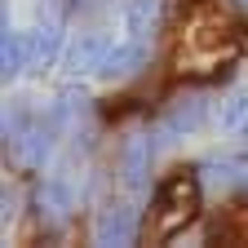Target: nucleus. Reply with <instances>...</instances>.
<instances>
[{"label": "nucleus", "instance_id": "nucleus-1", "mask_svg": "<svg viewBox=\"0 0 248 248\" xmlns=\"http://www.w3.org/2000/svg\"><path fill=\"white\" fill-rule=\"evenodd\" d=\"M235 49H239L235 22L222 9H195L177 45V67H217V62L235 58Z\"/></svg>", "mask_w": 248, "mask_h": 248}, {"label": "nucleus", "instance_id": "nucleus-2", "mask_svg": "<svg viewBox=\"0 0 248 248\" xmlns=\"http://www.w3.org/2000/svg\"><path fill=\"white\" fill-rule=\"evenodd\" d=\"M200 186L204 182L195 173H173V177H164V186L155 191V208H151V239L155 244L173 239L182 226L195 222V213H200Z\"/></svg>", "mask_w": 248, "mask_h": 248}, {"label": "nucleus", "instance_id": "nucleus-3", "mask_svg": "<svg viewBox=\"0 0 248 248\" xmlns=\"http://www.w3.org/2000/svg\"><path fill=\"white\" fill-rule=\"evenodd\" d=\"M58 133H62V120L49 111V115H36L27 124V133L14 142V160L27 164V169H45L49 164V155L58 146Z\"/></svg>", "mask_w": 248, "mask_h": 248}, {"label": "nucleus", "instance_id": "nucleus-4", "mask_svg": "<svg viewBox=\"0 0 248 248\" xmlns=\"http://www.w3.org/2000/svg\"><path fill=\"white\" fill-rule=\"evenodd\" d=\"M208 124V98L204 93H182V98H173L160 115V138L164 142H177V138H191L200 133Z\"/></svg>", "mask_w": 248, "mask_h": 248}, {"label": "nucleus", "instance_id": "nucleus-5", "mask_svg": "<svg viewBox=\"0 0 248 248\" xmlns=\"http://www.w3.org/2000/svg\"><path fill=\"white\" fill-rule=\"evenodd\" d=\"M138 208L133 204H107L98 213V222H93V244H102V248H124V244H133L138 239Z\"/></svg>", "mask_w": 248, "mask_h": 248}, {"label": "nucleus", "instance_id": "nucleus-6", "mask_svg": "<svg viewBox=\"0 0 248 248\" xmlns=\"http://www.w3.org/2000/svg\"><path fill=\"white\" fill-rule=\"evenodd\" d=\"M111 36H102V31H89V36H76L67 45V53H62V62H67V71L71 76H93V71H102L107 67V58H111Z\"/></svg>", "mask_w": 248, "mask_h": 248}, {"label": "nucleus", "instance_id": "nucleus-7", "mask_svg": "<svg viewBox=\"0 0 248 248\" xmlns=\"http://www.w3.org/2000/svg\"><path fill=\"white\" fill-rule=\"evenodd\" d=\"M151 160H155V138L151 133H133L120 151V177L129 191H146V177H151Z\"/></svg>", "mask_w": 248, "mask_h": 248}, {"label": "nucleus", "instance_id": "nucleus-8", "mask_svg": "<svg viewBox=\"0 0 248 248\" xmlns=\"http://www.w3.org/2000/svg\"><path fill=\"white\" fill-rule=\"evenodd\" d=\"M160 22H164V0H129V5H124V31H129L133 45L151 49Z\"/></svg>", "mask_w": 248, "mask_h": 248}, {"label": "nucleus", "instance_id": "nucleus-9", "mask_svg": "<svg viewBox=\"0 0 248 248\" xmlns=\"http://www.w3.org/2000/svg\"><path fill=\"white\" fill-rule=\"evenodd\" d=\"M71 204H76V195H71V186H67V177H62V173H53V177L40 182V191H36V213L45 217V222H62V217L71 213Z\"/></svg>", "mask_w": 248, "mask_h": 248}, {"label": "nucleus", "instance_id": "nucleus-10", "mask_svg": "<svg viewBox=\"0 0 248 248\" xmlns=\"http://www.w3.org/2000/svg\"><path fill=\"white\" fill-rule=\"evenodd\" d=\"M27 40H31V67H36V71H45V67L58 62V53H62V27L53 18H45Z\"/></svg>", "mask_w": 248, "mask_h": 248}, {"label": "nucleus", "instance_id": "nucleus-11", "mask_svg": "<svg viewBox=\"0 0 248 248\" xmlns=\"http://www.w3.org/2000/svg\"><path fill=\"white\" fill-rule=\"evenodd\" d=\"M146 45H133V40H124V45H115L111 49V58H107V67L98 71V76H107V80H124V76H133V71H142L146 67Z\"/></svg>", "mask_w": 248, "mask_h": 248}, {"label": "nucleus", "instance_id": "nucleus-12", "mask_svg": "<svg viewBox=\"0 0 248 248\" xmlns=\"http://www.w3.org/2000/svg\"><path fill=\"white\" fill-rule=\"evenodd\" d=\"M27 67H31V40L22 31H5V40H0V71H5V80H18Z\"/></svg>", "mask_w": 248, "mask_h": 248}, {"label": "nucleus", "instance_id": "nucleus-13", "mask_svg": "<svg viewBox=\"0 0 248 248\" xmlns=\"http://www.w3.org/2000/svg\"><path fill=\"white\" fill-rule=\"evenodd\" d=\"M195 173H200V182L208 186V191H231V186L248 182L244 164H235V160H204V164H200Z\"/></svg>", "mask_w": 248, "mask_h": 248}, {"label": "nucleus", "instance_id": "nucleus-14", "mask_svg": "<svg viewBox=\"0 0 248 248\" xmlns=\"http://www.w3.org/2000/svg\"><path fill=\"white\" fill-rule=\"evenodd\" d=\"M217 129L226 138H248V93H235V98L222 102L217 111Z\"/></svg>", "mask_w": 248, "mask_h": 248}, {"label": "nucleus", "instance_id": "nucleus-15", "mask_svg": "<svg viewBox=\"0 0 248 248\" xmlns=\"http://www.w3.org/2000/svg\"><path fill=\"white\" fill-rule=\"evenodd\" d=\"M217 239L222 244H248V204H231L217 217Z\"/></svg>", "mask_w": 248, "mask_h": 248}, {"label": "nucleus", "instance_id": "nucleus-16", "mask_svg": "<svg viewBox=\"0 0 248 248\" xmlns=\"http://www.w3.org/2000/svg\"><path fill=\"white\" fill-rule=\"evenodd\" d=\"M31 120H36V115L27 111V102H22V98H14V102H9V111H5V138H9V146L27 133V124H31Z\"/></svg>", "mask_w": 248, "mask_h": 248}, {"label": "nucleus", "instance_id": "nucleus-17", "mask_svg": "<svg viewBox=\"0 0 248 248\" xmlns=\"http://www.w3.org/2000/svg\"><path fill=\"white\" fill-rule=\"evenodd\" d=\"M14 213H18V191H5V222H14Z\"/></svg>", "mask_w": 248, "mask_h": 248}, {"label": "nucleus", "instance_id": "nucleus-18", "mask_svg": "<svg viewBox=\"0 0 248 248\" xmlns=\"http://www.w3.org/2000/svg\"><path fill=\"white\" fill-rule=\"evenodd\" d=\"M244 5H248V0H244Z\"/></svg>", "mask_w": 248, "mask_h": 248}]
</instances>
